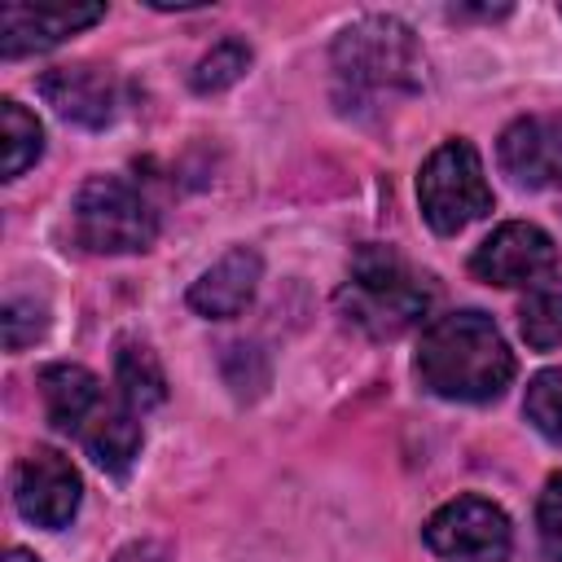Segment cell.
Masks as SVG:
<instances>
[{
  "instance_id": "6da1fadb",
  "label": "cell",
  "mask_w": 562,
  "mask_h": 562,
  "mask_svg": "<svg viewBox=\"0 0 562 562\" xmlns=\"http://www.w3.org/2000/svg\"><path fill=\"white\" fill-rule=\"evenodd\" d=\"M417 378L443 400L487 404L509 386L514 356L496 321L465 307V312H448L426 325L422 347H417Z\"/></svg>"
},
{
  "instance_id": "7a4b0ae2",
  "label": "cell",
  "mask_w": 562,
  "mask_h": 562,
  "mask_svg": "<svg viewBox=\"0 0 562 562\" xmlns=\"http://www.w3.org/2000/svg\"><path fill=\"white\" fill-rule=\"evenodd\" d=\"M430 281L404 263L391 246H364L351 259V277L338 290V307L342 316L373 334V338H395L404 329H413L426 312H430Z\"/></svg>"
},
{
  "instance_id": "3957f363",
  "label": "cell",
  "mask_w": 562,
  "mask_h": 562,
  "mask_svg": "<svg viewBox=\"0 0 562 562\" xmlns=\"http://www.w3.org/2000/svg\"><path fill=\"white\" fill-rule=\"evenodd\" d=\"M334 70L364 92H413L422 83V48L400 18L373 13L334 40Z\"/></svg>"
},
{
  "instance_id": "277c9868",
  "label": "cell",
  "mask_w": 562,
  "mask_h": 562,
  "mask_svg": "<svg viewBox=\"0 0 562 562\" xmlns=\"http://www.w3.org/2000/svg\"><path fill=\"white\" fill-rule=\"evenodd\" d=\"M70 233L92 255H136L158 237V215L123 176H92L70 202Z\"/></svg>"
},
{
  "instance_id": "5b68a950",
  "label": "cell",
  "mask_w": 562,
  "mask_h": 562,
  "mask_svg": "<svg viewBox=\"0 0 562 562\" xmlns=\"http://www.w3.org/2000/svg\"><path fill=\"white\" fill-rule=\"evenodd\" d=\"M417 202H422V215L435 233L452 237L461 233L465 224L483 220L492 211V189H487V176H483V158L470 140H443L426 162H422V176H417Z\"/></svg>"
},
{
  "instance_id": "8992f818",
  "label": "cell",
  "mask_w": 562,
  "mask_h": 562,
  "mask_svg": "<svg viewBox=\"0 0 562 562\" xmlns=\"http://www.w3.org/2000/svg\"><path fill=\"white\" fill-rule=\"evenodd\" d=\"M422 536L439 558H452V562H505L514 544L505 509L492 505L487 496H457L439 505L426 518Z\"/></svg>"
},
{
  "instance_id": "52a82bcc",
  "label": "cell",
  "mask_w": 562,
  "mask_h": 562,
  "mask_svg": "<svg viewBox=\"0 0 562 562\" xmlns=\"http://www.w3.org/2000/svg\"><path fill=\"white\" fill-rule=\"evenodd\" d=\"M470 272L487 285H536L544 277L558 272V246L544 228L527 224V220H509L501 224L492 237L479 241V250L470 255Z\"/></svg>"
},
{
  "instance_id": "ba28073f",
  "label": "cell",
  "mask_w": 562,
  "mask_h": 562,
  "mask_svg": "<svg viewBox=\"0 0 562 562\" xmlns=\"http://www.w3.org/2000/svg\"><path fill=\"white\" fill-rule=\"evenodd\" d=\"M79 496H83V483L75 465L53 448L26 452L13 470V505L35 527H48V531L66 527L79 509Z\"/></svg>"
},
{
  "instance_id": "9c48e42d",
  "label": "cell",
  "mask_w": 562,
  "mask_h": 562,
  "mask_svg": "<svg viewBox=\"0 0 562 562\" xmlns=\"http://www.w3.org/2000/svg\"><path fill=\"white\" fill-rule=\"evenodd\" d=\"M501 171L527 189L562 184V114H522L501 132Z\"/></svg>"
},
{
  "instance_id": "30bf717a",
  "label": "cell",
  "mask_w": 562,
  "mask_h": 562,
  "mask_svg": "<svg viewBox=\"0 0 562 562\" xmlns=\"http://www.w3.org/2000/svg\"><path fill=\"white\" fill-rule=\"evenodd\" d=\"M101 4H0V57H26V53H44L57 48L66 35L101 22Z\"/></svg>"
},
{
  "instance_id": "8fae6325",
  "label": "cell",
  "mask_w": 562,
  "mask_h": 562,
  "mask_svg": "<svg viewBox=\"0 0 562 562\" xmlns=\"http://www.w3.org/2000/svg\"><path fill=\"white\" fill-rule=\"evenodd\" d=\"M40 92L61 119L79 127H105L119 114V83L101 66H57L40 79Z\"/></svg>"
},
{
  "instance_id": "7c38bea8",
  "label": "cell",
  "mask_w": 562,
  "mask_h": 562,
  "mask_svg": "<svg viewBox=\"0 0 562 562\" xmlns=\"http://www.w3.org/2000/svg\"><path fill=\"white\" fill-rule=\"evenodd\" d=\"M259 272H263V259L250 250V246H233L228 255H220L193 285H189V307L206 321H228L237 316L250 299H255V285H259Z\"/></svg>"
},
{
  "instance_id": "4fadbf2b",
  "label": "cell",
  "mask_w": 562,
  "mask_h": 562,
  "mask_svg": "<svg viewBox=\"0 0 562 562\" xmlns=\"http://www.w3.org/2000/svg\"><path fill=\"white\" fill-rule=\"evenodd\" d=\"M40 400H44V413L57 430L79 435L101 413L105 386L83 364H48V369H40Z\"/></svg>"
},
{
  "instance_id": "5bb4252c",
  "label": "cell",
  "mask_w": 562,
  "mask_h": 562,
  "mask_svg": "<svg viewBox=\"0 0 562 562\" xmlns=\"http://www.w3.org/2000/svg\"><path fill=\"white\" fill-rule=\"evenodd\" d=\"M79 443L105 474H127L140 457V413L127 408L119 395L101 404V413L79 430Z\"/></svg>"
},
{
  "instance_id": "9a60e30c",
  "label": "cell",
  "mask_w": 562,
  "mask_h": 562,
  "mask_svg": "<svg viewBox=\"0 0 562 562\" xmlns=\"http://www.w3.org/2000/svg\"><path fill=\"white\" fill-rule=\"evenodd\" d=\"M114 382H119V400L136 413H149L167 400V373L158 364V356L145 342H123L114 356Z\"/></svg>"
},
{
  "instance_id": "2e32d148",
  "label": "cell",
  "mask_w": 562,
  "mask_h": 562,
  "mask_svg": "<svg viewBox=\"0 0 562 562\" xmlns=\"http://www.w3.org/2000/svg\"><path fill=\"white\" fill-rule=\"evenodd\" d=\"M518 329L527 338V347L549 351L562 342V272L527 285L522 303H518Z\"/></svg>"
},
{
  "instance_id": "e0dca14e",
  "label": "cell",
  "mask_w": 562,
  "mask_h": 562,
  "mask_svg": "<svg viewBox=\"0 0 562 562\" xmlns=\"http://www.w3.org/2000/svg\"><path fill=\"white\" fill-rule=\"evenodd\" d=\"M0 149H4V180H18L44 149L40 119L26 105H18L13 97L0 101Z\"/></svg>"
},
{
  "instance_id": "ac0fdd59",
  "label": "cell",
  "mask_w": 562,
  "mask_h": 562,
  "mask_svg": "<svg viewBox=\"0 0 562 562\" xmlns=\"http://www.w3.org/2000/svg\"><path fill=\"white\" fill-rule=\"evenodd\" d=\"M522 413L549 443H562V369H540L527 382Z\"/></svg>"
},
{
  "instance_id": "d6986e66",
  "label": "cell",
  "mask_w": 562,
  "mask_h": 562,
  "mask_svg": "<svg viewBox=\"0 0 562 562\" xmlns=\"http://www.w3.org/2000/svg\"><path fill=\"white\" fill-rule=\"evenodd\" d=\"M250 66V48L241 40H220L198 66H193V88L198 92H224L233 88Z\"/></svg>"
},
{
  "instance_id": "ffe728a7",
  "label": "cell",
  "mask_w": 562,
  "mask_h": 562,
  "mask_svg": "<svg viewBox=\"0 0 562 562\" xmlns=\"http://www.w3.org/2000/svg\"><path fill=\"white\" fill-rule=\"evenodd\" d=\"M0 321H4V347L9 351H22L44 334V307L35 299H9Z\"/></svg>"
},
{
  "instance_id": "44dd1931",
  "label": "cell",
  "mask_w": 562,
  "mask_h": 562,
  "mask_svg": "<svg viewBox=\"0 0 562 562\" xmlns=\"http://www.w3.org/2000/svg\"><path fill=\"white\" fill-rule=\"evenodd\" d=\"M536 527H540V544L553 562H562V474H553L540 492L536 505Z\"/></svg>"
},
{
  "instance_id": "7402d4cb",
  "label": "cell",
  "mask_w": 562,
  "mask_h": 562,
  "mask_svg": "<svg viewBox=\"0 0 562 562\" xmlns=\"http://www.w3.org/2000/svg\"><path fill=\"white\" fill-rule=\"evenodd\" d=\"M4 562H40V558H35L31 549H22V544H13V549L4 553Z\"/></svg>"
},
{
  "instance_id": "603a6c76",
  "label": "cell",
  "mask_w": 562,
  "mask_h": 562,
  "mask_svg": "<svg viewBox=\"0 0 562 562\" xmlns=\"http://www.w3.org/2000/svg\"><path fill=\"white\" fill-rule=\"evenodd\" d=\"M558 13H562V9H558Z\"/></svg>"
}]
</instances>
